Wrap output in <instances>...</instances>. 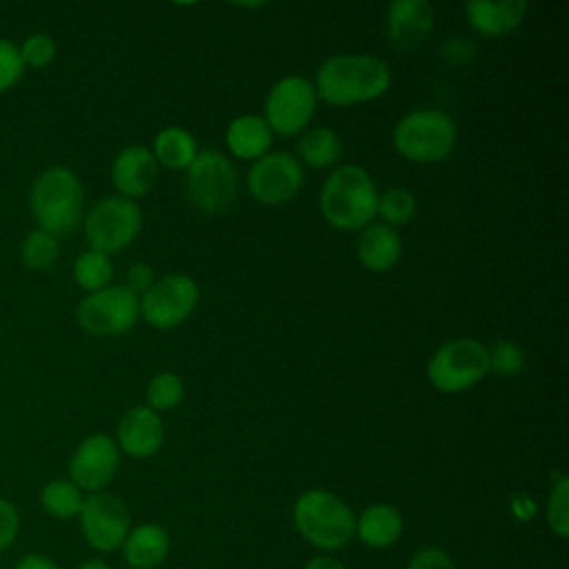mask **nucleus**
<instances>
[{"mask_svg":"<svg viewBox=\"0 0 569 569\" xmlns=\"http://www.w3.org/2000/svg\"><path fill=\"white\" fill-rule=\"evenodd\" d=\"M391 87V69L371 53H336L320 62L313 80L318 100L353 107L378 100Z\"/></svg>","mask_w":569,"mask_h":569,"instance_id":"obj_1","label":"nucleus"},{"mask_svg":"<svg viewBox=\"0 0 569 569\" xmlns=\"http://www.w3.org/2000/svg\"><path fill=\"white\" fill-rule=\"evenodd\" d=\"M36 227L56 238L73 233L84 218V189L76 171L62 164L42 169L29 189Z\"/></svg>","mask_w":569,"mask_h":569,"instance_id":"obj_2","label":"nucleus"},{"mask_svg":"<svg viewBox=\"0 0 569 569\" xmlns=\"http://www.w3.org/2000/svg\"><path fill=\"white\" fill-rule=\"evenodd\" d=\"M318 204L333 229L360 231L376 218L378 189L365 167L342 164L325 178Z\"/></svg>","mask_w":569,"mask_h":569,"instance_id":"obj_3","label":"nucleus"},{"mask_svg":"<svg viewBox=\"0 0 569 569\" xmlns=\"http://www.w3.org/2000/svg\"><path fill=\"white\" fill-rule=\"evenodd\" d=\"M293 525L313 547L325 551L342 549L356 536L351 507L327 489H309L293 502Z\"/></svg>","mask_w":569,"mask_h":569,"instance_id":"obj_4","label":"nucleus"},{"mask_svg":"<svg viewBox=\"0 0 569 569\" xmlns=\"http://www.w3.org/2000/svg\"><path fill=\"white\" fill-rule=\"evenodd\" d=\"M458 140L453 118L442 109H416L405 113L393 131V149L409 162L436 164L451 156Z\"/></svg>","mask_w":569,"mask_h":569,"instance_id":"obj_5","label":"nucleus"},{"mask_svg":"<svg viewBox=\"0 0 569 569\" xmlns=\"http://www.w3.org/2000/svg\"><path fill=\"white\" fill-rule=\"evenodd\" d=\"M489 373V349L476 338H453L440 345L427 362V380L440 393H460Z\"/></svg>","mask_w":569,"mask_h":569,"instance_id":"obj_6","label":"nucleus"},{"mask_svg":"<svg viewBox=\"0 0 569 569\" xmlns=\"http://www.w3.org/2000/svg\"><path fill=\"white\" fill-rule=\"evenodd\" d=\"M82 229L89 249L111 256L138 238L142 229V211L136 200L107 196L84 213Z\"/></svg>","mask_w":569,"mask_h":569,"instance_id":"obj_7","label":"nucleus"},{"mask_svg":"<svg viewBox=\"0 0 569 569\" xmlns=\"http://www.w3.org/2000/svg\"><path fill=\"white\" fill-rule=\"evenodd\" d=\"M184 191L189 202L202 213H220L238 191V173L231 160L213 149L198 151L184 176Z\"/></svg>","mask_w":569,"mask_h":569,"instance_id":"obj_8","label":"nucleus"},{"mask_svg":"<svg viewBox=\"0 0 569 569\" xmlns=\"http://www.w3.org/2000/svg\"><path fill=\"white\" fill-rule=\"evenodd\" d=\"M140 318V296L124 284H109L87 293L76 307V322L82 331L96 338L127 333Z\"/></svg>","mask_w":569,"mask_h":569,"instance_id":"obj_9","label":"nucleus"},{"mask_svg":"<svg viewBox=\"0 0 569 569\" xmlns=\"http://www.w3.org/2000/svg\"><path fill=\"white\" fill-rule=\"evenodd\" d=\"M200 287L187 273H167L140 296V316L153 329L182 325L198 307Z\"/></svg>","mask_w":569,"mask_h":569,"instance_id":"obj_10","label":"nucleus"},{"mask_svg":"<svg viewBox=\"0 0 569 569\" xmlns=\"http://www.w3.org/2000/svg\"><path fill=\"white\" fill-rule=\"evenodd\" d=\"M318 96L313 82L302 76H284L269 89L264 98V122L271 133L298 136L316 113Z\"/></svg>","mask_w":569,"mask_h":569,"instance_id":"obj_11","label":"nucleus"},{"mask_svg":"<svg viewBox=\"0 0 569 569\" xmlns=\"http://www.w3.org/2000/svg\"><path fill=\"white\" fill-rule=\"evenodd\" d=\"M302 180V164L293 153L269 151L251 162L247 173V189L256 202L278 207L298 196Z\"/></svg>","mask_w":569,"mask_h":569,"instance_id":"obj_12","label":"nucleus"},{"mask_svg":"<svg viewBox=\"0 0 569 569\" xmlns=\"http://www.w3.org/2000/svg\"><path fill=\"white\" fill-rule=\"evenodd\" d=\"M78 518L87 545L96 551L120 549L131 529V516L127 505L122 502V498L109 491L87 493Z\"/></svg>","mask_w":569,"mask_h":569,"instance_id":"obj_13","label":"nucleus"},{"mask_svg":"<svg viewBox=\"0 0 569 569\" xmlns=\"http://www.w3.org/2000/svg\"><path fill=\"white\" fill-rule=\"evenodd\" d=\"M120 467V449L107 433H91L73 449L67 471L69 480L87 493L104 491Z\"/></svg>","mask_w":569,"mask_h":569,"instance_id":"obj_14","label":"nucleus"},{"mask_svg":"<svg viewBox=\"0 0 569 569\" xmlns=\"http://www.w3.org/2000/svg\"><path fill=\"white\" fill-rule=\"evenodd\" d=\"M389 44L400 53H411L433 31V7L427 0H396L385 16Z\"/></svg>","mask_w":569,"mask_h":569,"instance_id":"obj_15","label":"nucleus"},{"mask_svg":"<svg viewBox=\"0 0 569 569\" xmlns=\"http://www.w3.org/2000/svg\"><path fill=\"white\" fill-rule=\"evenodd\" d=\"M113 440L120 453L124 451L131 458H151L164 442V425L160 413L147 405L127 409L118 420Z\"/></svg>","mask_w":569,"mask_h":569,"instance_id":"obj_16","label":"nucleus"},{"mask_svg":"<svg viewBox=\"0 0 569 569\" xmlns=\"http://www.w3.org/2000/svg\"><path fill=\"white\" fill-rule=\"evenodd\" d=\"M158 178V162L151 149L142 144H129L120 149L111 162V184L118 196L127 200L144 198Z\"/></svg>","mask_w":569,"mask_h":569,"instance_id":"obj_17","label":"nucleus"},{"mask_svg":"<svg viewBox=\"0 0 569 569\" xmlns=\"http://www.w3.org/2000/svg\"><path fill=\"white\" fill-rule=\"evenodd\" d=\"M469 27L485 38H502L511 33L527 13L525 0H469L465 4Z\"/></svg>","mask_w":569,"mask_h":569,"instance_id":"obj_18","label":"nucleus"},{"mask_svg":"<svg viewBox=\"0 0 569 569\" xmlns=\"http://www.w3.org/2000/svg\"><path fill=\"white\" fill-rule=\"evenodd\" d=\"M358 260L373 273H385L396 267L402 253V240L398 231L385 222H371L360 229L356 244Z\"/></svg>","mask_w":569,"mask_h":569,"instance_id":"obj_19","label":"nucleus"},{"mask_svg":"<svg viewBox=\"0 0 569 569\" xmlns=\"http://www.w3.org/2000/svg\"><path fill=\"white\" fill-rule=\"evenodd\" d=\"M273 133L262 116L242 113L224 129V144L238 160H258L269 153Z\"/></svg>","mask_w":569,"mask_h":569,"instance_id":"obj_20","label":"nucleus"},{"mask_svg":"<svg viewBox=\"0 0 569 569\" xmlns=\"http://www.w3.org/2000/svg\"><path fill=\"white\" fill-rule=\"evenodd\" d=\"M169 533L156 522H144L129 529L122 553L131 569H153L162 565L169 556Z\"/></svg>","mask_w":569,"mask_h":569,"instance_id":"obj_21","label":"nucleus"},{"mask_svg":"<svg viewBox=\"0 0 569 569\" xmlns=\"http://www.w3.org/2000/svg\"><path fill=\"white\" fill-rule=\"evenodd\" d=\"M402 516L396 507L378 502L369 505L358 518H356V536L373 549H387L391 547L400 533H402Z\"/></svg>","mask_w":569,"mask_h":569,"instance_id":"obj_22","label":"nucleus"},{"mask_svg":"<svg viewBox=\"0 0 569 569\" xmlns=\"http://www.w3.org/2000/svg\"><path fill=\"white\" fill-rule=\"evenodd\" d=\"M151 156L156 158L158 167H167L173 171H187L193 158L198 156V142L191 131L182 127H164L153 136Z\"/></svg>","mask_w":569,"mask_h":569,"instance_id":"obj_23","label":"nucleus"},{"mask_svg":"<svg viewBox=\"0 0 569 569\" xmlns=\"http://www.w3.org/2000/svg\"><path fill=\"white\" fill-rule=\"evenodd\" d=\"M342 153V140L331 127H313L302 133L298 140V162L313 167V169H325L331 167Z\"/></svg>","mask_w":569,"mask_h":569,"instance_id":"obj_24","label":"nucleus"},{"mask_svg":"<svg viewBox=\"0 0 569 569\" xmlns=\"http://www.w3.org/2000/svg\"><path fill=\"white\" fill-rule=\"evenodd\" d=\"M71 276H73V282H76L84 293L100 291V289L109 287L111 280H113V262H111V256L100 253V251H93V249H87V251H82V253L76 258L73 269H71Z\"/></svg>","mask_w":569,"mask_h":569,"instance_id":"obj_25","label":"nucleus"},{"mask_svg":"<svg viewBox=\"0 0 569 569\" xmlns=\"http://www.w3.org/2000/svg\"><path fill=\"white\" fill-rule=\"evenodd\" d=\"M18 256H20V262L24 269L47 271L56 264V260L60 256V238L36 227L20 240Z\"/></svg>","mask_w":569,"mask_h":569,"instance_id":"obj_26","label":"nucleus"},{"mask_svg":"<svg viewBox=\"0 0 569 569\" xmlns=\"http://www.w3.org/2000/svg\"><path fill=\"white\" fill-rule=\"evenodd\" d=\"M84 493L71 482V480H49L42 489H40V505L42 509L58 518V520H69L76 518L80 513Z\"/></svg>","mask_w":569,"mask_h":569,"instance_id":"obj_27","label":"nucleus"},{"mask_svg":"<svg viewBox=\"0 0 569 569\" xmlns=\"http://www.w3.org/2000/svg\"><path fill=\"white\" fill-rule=\"evenodd\" d=\"M413 213H416V198L409 189L391 187V189L378 193L376 216H380L385 224L396 229L398 224L409 222L413 218Z\"/></svg>","mask_w":569,"mask_h":569,"instance_id":"obj_28","label":"nucleus"},{"mask_svg":"<svg viewBox=\"0 0 569 569\" xmlns=\"http://www.w3.org/2000/svg\"><path fill=\"white\" fill-rule=\"evenodd\" d=\"M184 396L182 380L171 371L156 373L147 385V407L153 411H169L180 405Z\"/></svg>","mask_w":569,"mask_h":569,"instance_id":"obj_29","label":"nucleus"},{"mask_svg":"<svg viewBox=\"0 0 569 569\" xmlns=\"http://www.w3.org/2000/svg\"><path fill=\"white\" fill-rule=\"evenodd\" d=\"M547 525L558 538L569 536V478L558 476L547 500Z\"/></svg>","mask_w":569,"mask_h":569,"instance_id":"obj_30","label":"nucleus"},{"mask_svg":"<svg viewBox=\"0 0 569 569\" xmlns=\"http://www.w3.org/2000/svg\"><path fill=\"white\" fill-rule=\"evenodd\" d=\"M18 49H20V58H22L24 67H31V69L49 67L56 60V53H58L56 40L49 33H44V31L29 33L18 44Z\"/></svg>","mask_w":569,"mask_h":569,"instance_id":"obj_31","label":"nucleus"},{"mask_svg":"<svg viewBox=\"0 0 569 569\" xmlns=\"http://www.w3.org/2000/svg\"><path fill=\"white\" fill-rule=\"evenodd\" d=\"M525 367V351L511 342V340H500L489 349V371L511 378L518 376Z\"/></svg>","mask_w":569,"mask_h":569,"instance_id":"obj_32","label":"nucleus"},{"mask_svg":"<svg viewBox=\"0 0 569 569\" xmlns=\"http://www.w3.org/2000/svg\"><path fill=\"white\" fill-rule=\"evenodd\" d=\"M24 62L20 58L18 42L9 38H0V96L18 87L24 76Z\"/></svg>","mask_w":569,"mask_h":569,"instance_id":"obj_33","label":"nucleus"},{"mask_svg":"<svg viewBox=\"0 0 569 569\" xmlns=\"http://www.w3.org/2000/svg\"><path fill=\"white\" fill-rule=\"evenodd\" d=\"M20 531V513L16 505L0 496V551L9 549Z\"/></svg>","mask_w":569,"mask_h":569,"instance_id":"obj_34","label":"nucleus"},{"mask_svg":"<svg viewBox=\"0 0 569 569\" xmlns=\"http://www.w3.org/2000/svg\"><path fill=\"white\" fill-rule=\"evenodd\" d=\"M407 569H456V565L447 551L436 547H425L409 560Z\"/></svg>","mask_w":569,"mask_h":569,"instance_id":"obj_35","label":"nucleus"},{"mask_svg":"<svg viewBox=\"0 0 569 569\" xmlns=\"http://www.w3.org/2000/svg\"><path fill=\"white\" fill-rule=\"evenodd\" d=\"M156 282V276H153V269L151 264L147 262H133L129 269H127V289L133 291L136 296H142L151 284Z\"/></svg>","mask_w":569,"mask_h":569,"instance_id":"obj_36","label":"nucleus"},{"mask_svg":"<svg viewBox=\"0 0 569 569\" xmlns=\"http://www.w3.org/2000/svg\"><path fill=\"white\" fill-rule=\"evenodd\" d=\"M442 53L451 64H465L473 56V44L462 38H451L445 42Z\"/></svg>","mask_w":569,"mask_h":569,"instance_id":"obj_37","label":"nucleus"},{"mask_svg":"<svg viewBox=\"0 0 569 569\" xmlns=\"http://www.w3.org/2000/svg\"><path fill=\"white\" fill-rule=\"evenodd\" d=\"M13 569H60V567L42 553H27L16 562Z\"/></svg>","mask_w":569,"mask_h":569,"instance_id":"obj_38","label":"nucleus"},{"mask_svg":"<svg viewBox=\"0 0 569 569\" xmlns=\"http://www.w3.org/2000/svg\"><path fill=\"white\" fill-rule=\"evenodd\" d=\"M302 569H347V567L331 556H313L311 560H307Z\"/></svg>","mask_w":569,"mask_h":569,"instance_id":"obj_39","label":"nucleus"},{"mask_svg":"<svg viewBox=\"0 0 569 569\" xmlns=\"http://www.w3.org/2000/svg\"><path fill=\"white\" fill-rule=\"evenodd\" d=\"M76 569H111L107 562H102V560H98V558H93V560H84L82 565H78Z\"/></svg>","mask_w":569,"mask_h":569,"instance_id":"obj_40","label":"nucleus"}]
</instances>
